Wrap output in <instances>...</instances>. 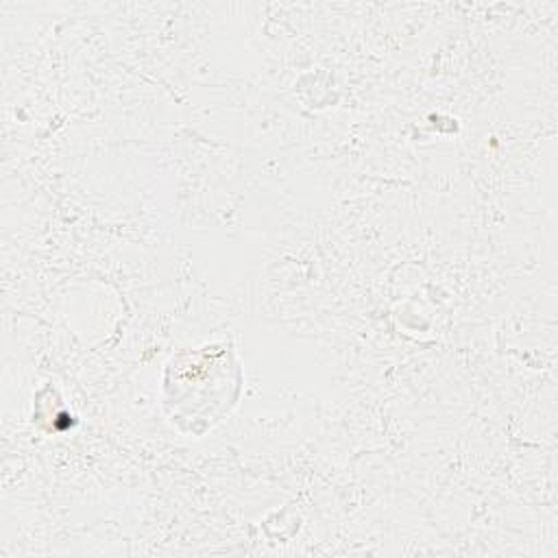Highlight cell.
<instances>
[{"mask_svg":"<svg viewBox=\"0 0 558 558\" xmlns=\"http://www.w3.org/2000/svg\"><path fill=\"white\" fill-rule=\"evenodd\" d=\"M201 390H207L225 412L235 403L240 366L229 347L207 344L198 351L181 353L170 362L166 371V405L172 421L183 423Z\"/></svg>","mask_w":558,"mask_h":558,"instance_id":"1","label":"cell"}]
</instances>
